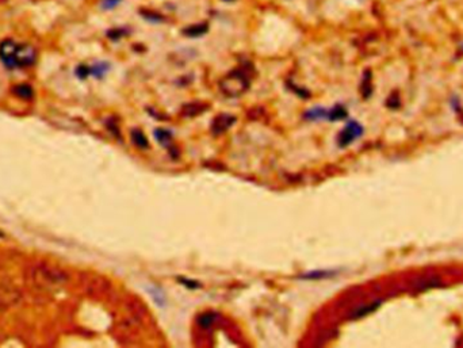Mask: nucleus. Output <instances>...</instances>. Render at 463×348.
Returning a JSON list of instances; mask_svg holds the SVG:
<instances>
[{
	"label": "nucleus",
	"instance_id": "obj_1",
	"mask_svg": "<svg viewBox=\"0 0 463 348\" xmlns=\"http://www.w3.org/2000/svg\"><path fill=\"white\" fill-rule=\"evenodd\" d=\"M0 61L8 70L27 68L37 61V51L32 45L17 44L7 38L0 42Z\"/></svg>",
	"mask_w": 463,
	"mask_h": 348
},
{
	"label": "nucleus",
	"instance_id": "obj_2",
	"mask_svg": "<svg viewBox=\"0 0 463 348\" xmlns=\"http://www.w3.org/2000/svg\"><path fill=\"white\" fill-rule=\"evenodd\" d=\"M27 282L39 290H56L67 282V275L56 267L37 264L27 271Z\"/></svg>",
	"mask_w": 463,
	"mask_h": 348
},
{
	"label": "nucleus",
	"instance_id": "obj_3",
	"mask_svg": "<svg viewBox=\"0 0 463 348\" xmlns=\"http://www.w3.org/2000/svg\"><path fill=\"white\" fill-rule=\"evenodd\" d=\"M249 87V76L244 70H236L220 83V88L225 95L237 98L244 94Z\"/></svg>",
	"mask_w": 463,
	"mask_h": 348
},
{
	"label": "nucleus",
	"instance_id": "obj_4",
	"mask_svg": "<svg viewBox=\"0 0 463 348\" xmlns=\"http://www.w3.org/2000/svg\"><path fill=\"white\" fill-rule=\"evenodd\" d=\"M22 299V293L13 283L0 280V310H7L18 305Z\"/></svg>",
	"mask_w": 463,
	"mask_h": 348
},
{
	"label": "nucleus",
	"instance_id": "obj_5",
	"mask_svg": "<svg viewBox=\"0 0 463 348\" xmlns=\"http://www.w3.org/2000/svg\"><path fill=\"white\" fill-rule=\"evenodd\" d=\"M363 134V126L359 125L355 121H351L348 122L345 127L343 129L342 132L337 136V145L340 148H347L351 145L356 139H359Z\"/></svg>",
	"mask_w": 463,
	"mask_h": 348
},
{
	"label": "nucleus",
	"instance_id": "obj_6",
	"mask_svg": "<svg viewBox=\"0 0 463 348\" xmlns=\"http://www.w3.org/2000/svg\"><path fill=\"white\" fill-rule=\"evenodd\" d=\"M235 121L236 118L235 117H232V115H228V114L218 115L216 120H214V122H213L211 132H213L214 134L223 133V132H226L229 127L235 123Z\"/></svg>",
	"mask_w": 463,
	"mask_h": 348
},
{
	"label": "nucleus",
	"instance_id": "obj_7",
	"mask_svg": "<svg viewBox=\"0 0 463 348\" xmlns=\"http://www.w3.org/2000/svg\"><path fill=\"white\" fill-rule=\"evenodd\" d=\"M209 32V26L207 23H195V25H191L189 27L183 29V34L186 37H190V38H198V37H202L206 33Z\"/></svg>",
	"mask_w": 463,
	"mask_h": 348
},
{
	"label": "nucleus",
	"instance_id": "obj_8",
	"mask_svg": "<svg viewBox=\"0 0 463 348\" xmlns=\"http://www.w3.org/2000/svg\"><path fill=\"white\" fill-rule=\"evenodd\" d=\"M13 94L15 96H18L20 99H25V101H32L34 98V89L30 84H17L13 87Z\"/></svg>",
	"mask_w": 463,
	"mask_h": 348
},
{
	"label": "nucleus",
	"instance_id": "obj_9",
	"mask_svg": "<svg viewBox=\"0 0 463 348\" xmlns=\"http://www.w3.org/2000/svg\"><path fill=\"white\" fill-rule=\"evenodd\" d=\"M381 301H374V302H371V304L364 305V306H360L359 309H356L352 314H351V318H354V320H358V318H362V317H366L370 313H373L375 310L378 309L379 306H381Z\"/></svg>",
	"mask_w": 463,
	"mask_h": 348
},
{
	"label": "nucleus",
	"instance_id": "obj_10",
	"mask_svg": "<svg viewBox=\"0 0 463 348\" xmlns=\"http://www.w3.org/2000/svg\"><path fill=\"white\" fill-rule=\"evenodd\" d=\"M347 117H348V113H347L345 107L342 106V104H336L335 107H332L326 111V120L332 121V122L345 120Z\"/></svg>",
	"mask_w": 463,
	"mask_h": 348
},
{
	"label": "nucleus",
	"instance_id": "obj_11",
	"mask_svg": "<svg viewBox=\"0 0 463 348\" xmlns=\"http://www.w3.org/2000/svg\"><path fill=\"white\" fill-rule=\"evenodd\" d=\"M337 272L336 271H329V270H314L311 272H306L304 275H301L302 279H314V280H320L324 278H330V277H335Z\"/></svg>",
	"mask_w": 463,
	"mask_h": 348
},
{
	"label": "nucleus",
	"instance_id": "obj_12",
	"mask_svg": "<svg viewBox=\"0 0 463 348\" xmlns=\"http://www.w3.org/2000/svg\"><path fill=\"white\" fill-rule=\"evenodd\" d=\"M154 137L157 139L160 145H163L164 148H170L171 146V139L172 133L170 130H165V129H156L154 130Z\"/></svg>",
	"mask_w": 463,
	"mask_h": 348
},
{
	"label": "nucleus",
	"instance_id": "obj_13",
	"mask_svg": "<svg viewBox=\"0 0 463 348\" xmlns=\"http://www.w3.org/2000/svg\"><path fill=\"white\" fill-rule=\"evenodd\" d=\"M132 139H133V142L136 145L141 148V149H145L149 146V142H148V139H146V136L141 130L138 129H134L133 132H132Z\"/></svg>",
	"mask_w": 463,
	"mask_h": 348
},
{
	"label": "nucleus",
	"instance_id": "obj_14",
	"mask_svg": "<svg viewBox=\"0 0 463 348\" xmlns=\"http://www.w3.org/2000/svg\"><path fill=\"white\" fill-rule=\"evenodd\" d=\"M217 320V314L216 313H211V312H206V313H203L199 316L198 318V324H199V327H202V328L207 329L210 328L214 321Z\"/></svg>",
	"mask_w": 463,
	"mask_h": 348
},
{
	"label": "nucleus",
	"instance_id": "obj_15",
	"mask_svg": "<svg viewBox=\"0 0 463 348\" xmlns=\"http://www.w3.org/2000/svg\"><path fill=\"white\" fill-rule=\"evenodd\" d=\"M326 111L328 110H325L323 107H316L313 108V110H309L305 117H306V120H310V121H316V120H326Z\"/></svg>",
	"mask_w": 463,
	"mask_h": 348
},
{
	"label": "nucleus",
	"instance_id": "obj_16",
	"mask_svg": "<svg viewBox=\"0 0 463 348\" xmlns=\"http://www.w3.org/2000/svg\"><path fill=\"white\" fill-rule=\"evenodd\" d=\"M91 68V75L92 76L98 77V79H101L106 75V72L110 70V65L108 63H98L95 65H92V67H89Z\"/></svg>",
	"mask_w": 463,
	"mask_h": 348
},
{
	"label": "nucleus",
	"instance_id": "obj_17",
	"mask_svg": "<svg viewBox=\"0 0 463 348\" xmlns=\"http://www.w3.org/2000/svg\"><path fill=\"white\" fill-rule=\"evenodd\" d=\"M371 92H373V87H371V75H370V70L366 72V75H364V79H363L362 83V94L363 96L367 99L371 95Z\"/></svg>",
	"mask_w": 463,
	"mask_h": 348
},
{
	"label": "nucleus",
	"instance_id": "obj_18",
	"mask_svg": "<svg viewBox=\"0 0 463 348\" xmlns=\"http://www.w3.org/2000/svg\"><path fill=\"white\" fill-rule=\"evenodd\" d=\"M178 282L186 286L187 289H190V290H195V289H198V287H201L199 282L194 280V279H187V278H182V277H179Z\"/></svg>",
	"mask_w": 463,
	"mask_h": 348
},
{
	"label": "nucleus",
	"instance_id": "obj_19",
	"mask_svg": "<svg viewBox=\"0 0 463 348\" xmlns=\"http://www.w3.org/2000/svg\"><path fill=\"white\" fill-rule=\"evenodd\" d=\"M123 35H126V30H125V29H113V30L107 32V37L110 39H113V41H118V39L122 38Z\"/></svg>",
	"mask_w": 463,
	"mask_h": 348
},
{
	"label": "nucleus",
	"instance_id": "obj_20",
	"mask_svg": "<svg viewBox=\"0 0 463 348\" xmlns=\"http://www.w3.org/2000/svg\"><path fill=\"white\" fill-rule=\"evenodd\" d=\"M121 1L122 0H102L101 6L103 10L108 11V10H114L115 7L120 6V4H121Z\"/></svg>",
	"mask_w": 463,
	"mask_h": 348
},
{
	"label": "nucleus",
	"instance_id": "obj_21",
	"mask_svg": "<svg viewBox=\"0 0 463 348\" xmlns=\"http://www.w3.org/2000/svg\"><path fill=\"white\" fill-rule=\"evenodd\" d=\"M76 75L79 79H86L91 75V68L87 65H79L76 70Z\"/></svg>",
	"mask_w": 463,
	"mask_h": 348
},
{
	"label": "nucleus",
	"instance_id": "obj_22",
	"mask_svg": "<svg viewBox=\"0 0 463 348\" xmlns=\"http://www.w3.org/2000/svg\"><path fill=\"white\" fill-rule=\"evenodd\" d=\"M142 17H144L146 20L152 22V23H159V22L163 20V17H161V15L156 13H149V11H145V14H142Z\"/></svg>",
	"mask_w": 463,
	"mask_h": 348
},
{
	"label": "nucleus",
	"instance_id": "obj_23",
	"mask_svg": "<svg viewBox=\"0 0 463 348\" xmlns=\"http://www.w3.org/2000/svg\"><path fill=\"white\" fill-rule=\"evenodd\" d=\"M149 293L152 294L153 299H154V301H156L157 304L163 305V301H164V296H163V293H161L159 289H157V293H154V289H152V290L149 291Z\"/></svg>",
	"mask_w": 463,
	"mask_h": 348
},
{
	"label": "nucleus",
	"instance_id": "obj_24",
	"mask_svg": "<svg viewBox=\"0 0 463 348\" xmlns=\"http://www.w3.org/2000/svg\"><path fill=\"white\" fill-rule=\"evenodd\" d=\"M387 106L392 108L400 107V99H398V96H390L389 101H387Z\"/></svg>",
	"mask_w": 463,
	"mask_h": 348
},
{
	"label": "nucleus",
	"instance_id": "obj_25",
	"mask_svg": "<svg viewBox=\"0 0 463 348\" xmlns=\"http://www.w3.org/2000/svg\"><path fill=\"white\" fill-rule=\"evenodd\" d=\"M223 1H233V0H223Z\"/></svg>",
	"mask_w": 463,
	"mask_h": 348
}]
</instances>
